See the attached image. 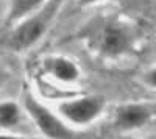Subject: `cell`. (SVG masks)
<instances>
[{"label": "cell", "mask_w": 156, "mask_h": 139, "mask_svg": "<svg viewBox=\"0 0 156 139\" xmlns=\"http://www.w3.org/2000/svg\"><path fill=\"white\" fill-rule=\"evenodd\" d=\"M51 11H53V8L50 6L48 9L41 12V14H37L28 20H25L23 23H20L11 34V45L17 50H23V48L33 45L45 31L47 23L51 16Z\"/></svg>", "instance_id": "3"}, {"label": "cell", "mask_w": 156, "mask_h": 139, "mask_svg": "<svg viewBox=\"0 0 156 139\" xmlns=\"http://www.w3.org/2000/svg\"><path fill=\"white\" fill-rule=\"evenodd\" d=\"M129 47V39L128 34L123 28L109 25L103 30L101 37H100V50L108 56H117L126 52Z\"/></svg>", "instance_id": "5"}, {"label": "cell", "mask_w": 156, "mask_h": 139, "mask_svg": "<svg viewBox=\"0 0 156 139\" xmlns=\"http://www.w3.org/2000/svg\"><path fill=\"white\" fill-rule=\"evenodd\" d=\"M105 106V100L98 95H90L70 100V102H64L59 105V112L66 117L67 120L73 123H87L94 120Z\"/></svg>", "instance_id": "2"}, {"label": "cell", "mask_w": 156, "mask_h": 139, "mask_svg": "<svg viewBox=\"0 0 156 139\" xmlns=\"http://www.w3.org/2000/svg\"><path fill=\"white\" fill-rule=\"evenodd\" d=\"M48 70L53 77H56L61 81H75L78 78V69L70 59L66 58H55L50 61Z\"/></svg>", "instance_id": "6"}, {"label": "cell", "mask_w": 156, "mask_h": 139, "mask_svg": "<svg viewBox=\"0 0 156 139\" xmlns=\"http://www.w3.org/2000/svg\"><path fill=\"white\" fill-rule=\"evenodd\" d=\"M95 2H100V0H80L81 5H90V3H95Z\"/></svg>", "instance_id": "9"}, {"label": "cell", "mask_w": 156, "mask_h": 139, "mask_svg": "<svg viewBox=\"0 0 156 139\" xmlns=\"http://www.w3.org/2000/svg\"><path fill=\"white\" fill-rule=\"evenodd\" d=\"M0 139H27V137H14V136H0Z\"/></svg>", "instance_id": "10"}, {"label": "cell", "mask_w": 156, "mask_h": 139, "mask_svg": "<svg viewBox=\"0 0 156 139\" xmlns=\"http://www.w3.org/2000/svg\"><path fill=\"white\" fill-rule=\"evenodd\" d=\"M19 122V106L12 102L0 103V127L9 128Z\"/></svg>", "instance_id": "8"}, {"label": "cell", "mask_w": 156, "mask_h": 139, "mask_svg": "<svg viewBox=\"0 0 156 139\" xmlns=\"http://www.w3.org/2000/svg\"><path fill=\"white\" fill-rule=\"evenodd\" d=\"M44 0H11L9 3V16L8 20L14 22L25 16H28L31 11H34Z\"/></svg>", "instance_id": "7"}, {"label": "cell", "mask_w": 156, "mask_h": 139, "mask_svg": "<svg viewBox=\"0 0 156 139\" xmlns=\"http://www.w3.org/2000/svg\"><path fill=\"white\" fill-rule=\"evenodd\" d=\"M151 119V109L145 105H123L115 109L114 123L120 130H136Z\"/></svg>", "instance_id": "4"}, {"label": "cell", "mask_w": 156, "mask_h": 139, "mask_svg": "<svg viewBox=\"0 0 156 139\" xmlns=\"http://www.w3.org/2000/svg\"><path fill=\"white\" fill-rule=\"evenodd\" d=\"M25 108L30 112L33 120L36 122L37 128L47 137H51V139H72L73 137L72 131L66 127V125H64L48 108H45L44 105L39 103L37 100H34V97H31V95L25 97Z\"/></svg>", "instance_id": "1"}, {"label": "cell", "mask_w": 156, "mask_h": 139, "mask_svg": "<svg viewBox=\"0 0 156 139\" xmlns=\"http://www.w3.org/2000/svg\"><path fill=\"white\" fill-rule=\"evenodd\" d=\"M0 80H2V70H0Z\"/></svg>", "instance_id": "11"}]
</instances>
